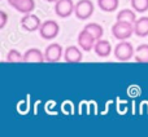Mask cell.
<instances>
[{
  "mask_svg": "<svg viewBox=\"0 0 148 137\" xmlns=\"http://www.w3.org/2000/svg\"><path fill=\"white\" fill-rule=\"evenodd\" d=\"M117 21H122V22H129V23H135L136 16L135 12L131 9H122L117 13Z\"/></svg>",
  "mask_w": 148,
  "mask_h": 137,
  "instance_id": "15",
  "label": "cell"
},
{
  "mask_svg": "<svg viewBox=\"0 0 148 137\" xmlns=\"http://www.w3.org/2000/svg\"><path fill=\"white\" fill-rule=\"evenodd\" d=\"M135 52H134V47L131 43L129 41H123L121 40L117 45L114 47V57L118 60V61H130L134 57Z\"/></svg>",
  "mask_w": 148,
  "mask_h": 137,
  "instance_id": "3",
  "label": "cell"
},
{
  "mask_svg": "<svg viewBox=\"0 0 148 137\" xmlns=\"http://www.w3.org/2000/svg\"><path fill=\"white\" fill-rule=\"evenodd\" d=\"M95 43H96V39L84 28L78 34V47L83 52H90L91 49H94Z\"/></svg>",
  "mask_w": 148,
  "mask_h": 137,
  "instance_id": "7",
  "label": "cell"
},
{
  "mask_svg": "<svg viewBox=\"0 0 148 137\" xmlns=\"http://www.w3.org/2000/svg\"><path fill=\"white\" fill-rule=\"evenodd\" d=\"M8 22V14L5 10H0V28H4Z\"/></svg>",
  "mask_w": 148,
  "mask_h": 137,
  "instance_id": "20",
  "label": "cell"
},
{
  "mask_svg": "<svg viewBox=\"0 0 148 137\" xmlns=\"http://www.w3.org/2000/svg\"><path fill=\"white\" fill-rule=\"evenodd\" d=\"M75 10V4L73 0H57L55 3V12L60 18H68Z\"/></svg>",
  "mask_w": 148,
  "mask_h": 137,
  "instance_id": "5",
  "label": "cell"
},
{
  "mask_svg": "<svg viewBox=\"0 0 148 137\" xmlns=\"http://www.w3.org/2000/svg\"><path fill=\"white\" fill-rule=\"evenodd\" d=\"M131 7L135 12L144 13L148 10V0H131Z\"/></svg>",
  "mask_w": 148,
  "mask_h": 137,
  "instance_id": "18",
  "label": "cell"
},
{
  "mask_svg": "<svg viewBox=\"0 0 148 137\" xmlns=\"http://www.w3.org/2000/svg\"><path fill=\"white\" fill-rule=\"evenodd\" d=\"M134 34V23L117 21L112 26V35L117 40H126Z\"/></svg>",
  "mask_w": 148,
  "mask_h": 137,
  "instance_id": "1",
  "label": "cell"
},
{
  "mask_svg": "<svg viewBox=\"0 0 148 137\" xmlns=\"http://www.w3.org/2000/svg\"><path fill=\"white\" fill-rule=\"evenodd\" d=\"M135 61L139 64H148V44H140L135 49Z\"/></svg>",
  "mask_w": 148,
  "mask_h": 137,
  "instance_id": "14",
  "label": "cell"
},
{
  "mask_svg": "<svg viewBox=\"0 0 148 137\" xmlns=\"http://www.w3.org/2000/svg\"><path fill=\"white\" fill-rule=\"evenodd\" d=\"M134 34L139 38L148 36V17H140L134 23Z\"/></svg>",
  "mask_w": 148,
  "mask_h": 137,
  "instance_id": "12",
  "label": "cell"
},
{
  "mask_svg": "<svg viewBox=\"0 0 148 137\" xmlns=\"http://www.w3.org/2000/svg\"><path fill=\"white\" fill-rule=\"evenodd\" d=\"M42 25V21L39 20L38 16L33 14V13H27L21 18V26L23 30L29 31V33H34V31L39 30Z\"/></svg>",
  "mask_w": 148,
  "mask_h": 137,
  "instance_id": "6",
  "label": "cell"
},
{
  "mask_svg": "<svg viewBox=\"0 0 148 137\" xmlns=\"http://www.w3.org/2000/svg\"><path fill=\"white\" fill-rule=\"evenodd\" d=\"M84 30H87L90 34H91L92 36H94L96 40H99V39L103 38V34H104V30H103V27L99 25V23H95V22H91V23H87L86 26H84Z\"/></svg>",
  "mask_w": 148,
  "mask_h": 137,
  "instance_id": "17",
  "label": "cell"
},
{
  "mask_svg": "<svg viewBox=\"0 0 148 137\" xmlns=\"http://www.w3.org/2000/svg\"><path fill=\"white\" fill-rule=\"evenodd\" d=\"M94 52L101 58H107L112 53V44L105 39H99L94 45Z\"/></svg>",
  "mask_w": 148,
  "mask_h": 137,
  "instance_id": "10",
  "label": "cell"
},
{
  "mask_svg": "<svg viewBox=\"0 0 148 137\" xmlns=\"http://www.w3.org/2000/svg\"><path fill=\"white\" fill-rule=\"evenodd\" d=\"M16 1H17V0H8V4H9L10 7H13V4H14Z\"/></svg>",
  "mask_w": 148,
  "mask_h": 137,
  "instance_id": "21",
  "label": "cell"
},
{
  "mask_svg": "<svg viewBox=\"0 0 148 137\" xmlns=\"http://www.w3.org/2000/svg\"><path fill=\"white\" fill-rule=\"evenodd\" d=\"M7 61L12 62V64H17V62H23V56L17 51V49H9L7 54Z\"/></svg>",
  "mask_w": 148,
  "mask_h": 137,
  "instance_id": "19",
  "label": "cell"
},
{
  "mask_svg": "<svg viewBox=\"0 0 148 137\" xmlns=\"http://www.w3.org/2000/svg\"><path fill=\"white\" fill-rule=\"evenodd\" d=\"M60 33V26L56 21L53 20H47L42 22L40 27H39V34L40 38L44 40H52L55 39Z\"/></svg>",
  "mask_w": 148,
  "mask_h": 137,
  "instance_id": "2",
  "label": "cell"
},
{
  "mask_svg": "<svg viewBox=\"0 0 148 137\" xmlns=\"http://www.w3.org/2000/svg\"><path fill=\"white\" fill-rule=\"evenodd\" d=\"M83 58V53L82 49L75 45H69L64 51V60L68 64H78Z\"/></svg>",
  "mask_w": 148,
  "mask_h": 137,
  "instance_id": "9",
  "label": "cell"
},
{
  "mask_svg": "<svg viewBox=\"0 0 148 137\" xmlns=\"http://www.w3.org/2000/svg\"><path fill=\"white\" fill-rule=\"evenodd\" d=\"M17 12L23 13V14H27V13H33L34 8H35V1L34 0H17V1L13 4Z\"/></svg>",
  "mask_w": 148,
  "mask_h": 137,
  "instance_id": "13",
  "label": "cell"
},
{
  "mask_svg": "<svg viewBox=\"0 0 148 137\" xmlns=\"http://www.w3.org/2000/svg\"><path fill=\"white\" fill-rule=\"evenodd\" d=\"M62 47L59 43H52L44 51V57L47 62H57L62 57Z\"/></svg>",
  "mask_w": 148,
  "mask_h": 137,
  "instance_id": "8",
  "label": "cell"
},
{
  "mask_svg": "<svg viewBox=\"0 0 148 137\" xmlns=\"http://www.w3.org/2000/svg\"><path fill=\"white\" fill-rule=\"evenodd\" d=\"M46 61L44 53H42L40 49L38 48H30L23 54V62H34V64H40Z\"/></svg>",
  "mask_w": 148,
  "mask_h": 137,
  "instance_id": "11",
  "label": "cell"
},
{
  "mask_svg": "<svg viewBox=\"0 0 148 137\" xmlns=\"http://www.w3.org/2000/svg\"><path fill=\"white\" fill-rule=\"evenodd\" d=\"M118 0H97V5L103 12H114L118 8Z\"/></svg>",
  "mask_w": 148,
  "mask_h": 137,
  "instance_id": "16",
  "label": "cell"
},
{
  "mask_svg": "<svg viewBox=\"0 0 148 137\" xmlns=\"http://www.w3.org/2000/svg\"><path fill=\"white\" fill-rule=\"evenodd\" d=\"M94 3L91 0H79L75 4V10H74V14L78 20L86 21L88 18H91V16L94 14Z\"/></svg>",
  "mask_w": 148,
  "mask_h": 137,
  "instance_id": "4",
  "label": "cell"
},
{
  "mask_svg": "<svg viewBox=\"0 0 148 137\" xmlns=\"http://www.w3.org/2000/svg\"><path fill=\"white\" fill-rule=\"evenodd\" d=\"M46 1H48V3H56L57 0H46Z\"/></svg>",
  "mask_w": 148,
  "mask_h": 137,
  "instance_id": "22",
  "label": "cell"
}]
</instances>
